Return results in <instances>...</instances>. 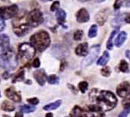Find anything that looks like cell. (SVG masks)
<instances>
[{"label": "cell", "instance_id": "38", "mask_svg": "<svg viewBox=\"0 0 130 117\" xmlns=\"http://www.w3.org/2000/svg\"><path fill=\"white\" fill-rule=\"evenodd\" d=\"M125 21L126 23L130 24V14H129V13L126 15V16H125Z\"/></svg>", "mask_w": 130, "mask_h": 117}, {"label": "cell", "instance_id": "33", "mask_svg": "<svg viewBox=\"0 0 130 117\" xmlns=\"http://www.w3.org/2000/svg\"><path fill=\"white\" fill-rule=\"evenodd\" d=\"M130 112V108H125V109H124L119 115V117H125L126 115H128V114Z\"/></svg>", "mask_w": 130, "mask_h": 117}, {"label": "cell", "instance_id": "34", "mask_svg": "<svg viewBox=\"0 0 130 117\" xmlns=\"http://www.w3.org/2000/svg\"><path fill=\"white\" fill-rule=\"evenodd\" d=\"M28 102L29 103L32 104V105H36V104H38L39 103V100H38V98H35H35H30V99H28Z\"/></svg>", "mask_w": 130, "mask_h": 117}, {"label": "cell", "instance_id": "35", "mask_svg": "<svg viewBox=\"0 0 130 117\" xmlns=\"http://www.w3.org/2000/svg\"><path fill=\"white\" fill-rule=\"evenodd\" d=\"M113 6H114L115 9H119L122 6V1H121V0H116Z\"/></svg>", "mask_w": 130, "mask_h": 117}, {"label": "cell", "instance_id": "4", "mask_svg": "<svg viewBox=\"0 0 130 117\" xmlns=\"http://www.w3.org/2000/svg\"><path fill=\"white\" fill-rule=\"evenodd\" d=\"M35 55V47L29 43H22L19 46V60L22 63L29 62Z\"/></svg>", "mask_w": 130, "mask_h": 117}, {"label": "cell", "instance_id": "22", "mask_svg": "<svg viewBox=\"0 0 130 117\" xmlns=\"http://www.w3.org/2000/svg\"><path fill=\"white\" fill-rule=\"evenodd\" d=\"M119 69L120 72H129V69H128V63L125 61V60H122L119 63Z\"/></svg>", "mask_w": 130, "mask_h": 117}, {"label": "cell", "instance_id": "17", "mask_svg": "<svg viewBox=\"0 0 130 117\" xmlns=\"http://www.w3.org/2000/svg\"><path fill=\"white\" fill-rule=\"evenodd\" d=\"M126 37H127V34L125 32L122 31L121 32L119 36L117 37L116 40V42H115V44L117 47H119L122 45V43L125 42V40H126Z\"/></svg>", "mask_w": 130, "mask_h": 117}, {"label": "cell", "instance_id": "14", "mask_svg": "<svg viewBox=\"0 0 130 117\" xmlns=\"http://www.w3.org/2000/svg\"><path fill=\"white\" fill-rule=\"evenodd\" d=\"M87 51H88L87 43H84L79 44L75 49L76 54L78 55H80V56H86L87 54Z\"/></svg>", "mask_w": 130, "mask_h": 117}, {"label": "cell", "instance_id": "39", "mask_svg": "<svg viewBox=\"0 0 130 117\" xmlns=\"http://www.w3.org/2000/svg\"><path fill=\"white\" fill-rule=\"evenodd\" d=\"M125 55L127 56V58L130 60V50H126V52H125Z\"/></svg>", "mask_w": 130, "mask_h": 117}, {"label": "cell", "instance_id": "11", "mask_svg": "<svg viewBox=\"0 0 130 117\" xmlns=\"http://www.w3.org/2000/svg\"><path fill=\"white\" fill-rule=\"evenodd\" d=\"M109 9H106L102 11H100L96 16V21L100 25H103L104 23L106 21V19L109 16Z\"/></svg>", "mask_w": 130, "mask_h": 117}, {"label": "cell", "instance_id": "30", "mask_svg": "<svg viewBox=\"0 0 130 117\" xmlns=\"http://www.w3.org/2000/svg\"><path fill=\"white\" fill-rule=\"evenodd\" d=\"M24 74H25V72L24 71H22L20 73H19L17 75V76L14 78V80L12 81V82H16V81H22L24 80Z\"/></svg>", "mask_w": 130, "mask_h": 117}, {"label": "cell", "instance_id": "12", "mask_svg": "<svg viewBox=\"0 0 130 117\" xmlns=\"http://www.w3.org/2000/svg\"><path fill=\"white\" fill-rule=\"evenodd\" d=\"M77 20L80 23H85L90 20V15L88 12L85 9H81L77 13Z\"/></svg>", "mask_w": 130, "mask_h": 117}, {"label": "cell", "instance_id": "18", "mask_svg": "<svg viewBox=\"0 0 130 117\" xmlns=\"http://www.w3.org/2000/svg\"><path fill=\"white\" fill-rule=\"evenodd\" d=\"M109 60V53L107 51H105L103 52V55L97 61V65L98 66H105L108 63Z\"/></svg>", "mask_w": 130, "mask_h": 117}, {"label": "cell", "instance_id": "27", "mask_svg": "<svg viewBox=\"0 0 130 117\" xmlns=\"http://www.w3.org/2000/svg\"><path fill=\"white\" fill-rule=\"evenodd\" d=\"M78 87H79V89L80 90V91L82 93H85L88 88V83L87 81H82V82L79 83Z\"/></svg>", "mask_w": 130, "mask_h": 117}, {"label": "cell", "instance_id": "13", "mask_svg": "<svg viewBox=\"0 0 130 117\" xmlns=\"http://www.w3.org/2000/svg\"><path fill=\"white\" fill-rule=\"evenodd\" d=\"M34 77L36 79L37 82L40 84V85H44L46 79H47V75L45 74V72H44V70H37L34 72Z\"/></svg>", "mask_w": 130, "mask_h": 117}, {"label": "cell", "instance_id": "40", "mask_svg": "<svg viewBox=\"0 0 130 117\" xmlns=\"http://www.w3.org/2000/svg\"><path fill=\"white\" fill-rule=\"evenodd\" d=\"M18 115H19V116H22L23 115H22V113H19V112H18V113H16V114H15V116H18Z\"/></svg>", "mask_w": 130, "mask_h": 117}, {"label": "cell", "instance_id": "19", "mask_svg": "<svg viewBox=\"0 0 130 117\" xmlns=\"http://www.w3.org/2000/svg\"><path fill=\"white\" fill-rule=\"evenodd\" d=\"M1 107H2V109H3V110L8 111V112H12V111H14L15 109V106H14L12 103H10V102H9V101H4V102L3 103Z\"/></svg>", "mask_w": 130, "mask_h": 117}, {"label": "cell", "instance_id": "41", "mask_svg": "<svg viewBox=\"0 0 130 117\" xmlns=\"http://www.w3.org/2000/svg\"><path fill=\"white\" fill-rule=\"evenodd\" d=\"M46 116H53V114L52 113H47L46 115Z\"/></svg>", "mask_w": 130, "mask_h": 117}, {"label": "cell", "instance_id": "6", "mask_svg": "<svg viewBox=\"0 0 130 117\" xmlns=\"http://www.w3.org/2000/svg\"><path fill=\"white\" fill-rule=\"evenodd\" d=\"M43 22V15L38 10L35 9L31 11L28 15V23L31 27H35Z\"/></svg>", "mask_w": 130, "mask_h": 117}, {"label": "cell", "instance_id": "36", "mask_svg": "<svg viewBox=\"0 0 130 117\" xmlns=\"http://www.w3.org/2000/svg\"><path fill=\"white\" fill-rule=\"evenodd\" d=\"M41 63H40V60H39V58H36L35 60L33 61L32 63V66L35 67V68H38L40 66Z\"/></svg>", "mask_w": 130, "mask_h": 117}, {"label": "cell", "instance_id": "28", "mask_svg": "<svg viewBox=\"0 0 130 117\" xmlns=\"http://www.w3.org/2000/svg\"><path fill=\"white\" fill-rule=\"evenodd\" d=\"M83 35H84V32L83 31H80V30H78L74 34V39L75 40H80L83 37Z\"/></svg>", "mask_w": 130, "mask_h": 117}, {"label": "cell", "instance_id": "24", "mask_svg": "<svg viewBox=\"0 0 130 117\" xmlns=\"http://www.w3.org/2000/svg\"><path fill=\"white\" fill-rule=\"evenodd\" d=\"M97 34V26L96 24H93L91 26V27L89 30V33H88V36L90 38L95 37Z\"/></svg>", "mask_w": 130, "mask_h": 117}, {"label": "cell", "instance_id": "15", "mask_svg": "<svg viewBox=\"0 0 130 117\" xmlns=\"http://www.w3.org/2000/svg\"><path fill=\"white\" fill-rule=\"evenodd\" d=\"M0 46L3 49V51L9 49V39L7 35L2 34L0 36Z\"/></svg>", "mask_w": 130, "mask_h": 117}, {"label": "cell", "instance_id": "10", "mask_svg": "<svg viewBox=\"0 0 130 117\" xmlns=\"http://www.w3.org/2000/svg\"><path fill=\"white\" fill-rule=\"evenodd\" d=\"M6 96L11 99L12 100L15 101V102H20L21 101V95L17 92L15 91V88L14 87H9L8 88L6 91Z\"/></svg>", "mask_w": 130, "mask_h": 117}, {"label": "cell", "instance_id": "37", "mask_svg": "<svg viewBox=\"0 0 130 117\" xmlns=\"http://www.w3.org/2000/svg\"><path fill=\"white\" fill-rule=\"evenodd\" d=\"M5 26H6V24H5L4 20H3V18L1 16H0V32L3 31L4 30Z\"/></svg>", "mask_w": 130, "mask_h": 117}, {"label": "cell", "instance_id": "44", "mask_svg": "<svg viewBox=\"0 0 130 117\" xmlns=\"http://www.w3.org/2000/svg\"><path fill=\"white\" fill-rule=\"evenodd\" d=\"M2 1H6V0H2Z\"/></svg>", "mask_w": 130, "mask_h": 117}, {"label": "cell", "instance_id": "8", "mask_svg": "<svg viewBox=\"0 0 130 117\" xmlns=\"http://www.w3.org/2000/svg\"><path fill=\"white\" fill-rule=\"evenodd\" d=\"M30 25L28 24V23H25V22H20L19 24H14L13 26V30L15 31V34L17 36L22 37L24 36L25 34H26L29 29H30Z\"/></svg>", "mask_w": 130, "mask_h": 117}, {"label": "cell", "instance_id": "20", "mask_svg": "<svg viewBox=\"0 0 130 117\" xmlns=\"http://www.w3.org/2000/svg\"><path fill=\"white\" fill-rule=\"evenodd\" d=\"M61 104V100H57L56 102H54L52 103L47 104L45 106H44V110H52V109H56L57 108H58Z\"/></svg>", "mask_w": 130, "mask_h": 117}, {"label": "cell", "instance_id": "16", "mask_svg": "<svg viewBox=\"0 0 130 117\" xmlns=\"http://www.w3.org/2000/svg\"><path fill=\"white\" fill-rule=\"evenodd\" d=\"M70 115H76V116H84V115H88V113L85 110V109H81L80 107H79L78 106H76L71 113L70 114Z\"/></svg>", "mask_w": 130, "mask_h": 117}, {"label": "cell", "instance_id": "31", "mask_svg": "<svg viewBox=\"0 0 130 117\" xmlns=\"http://www.w3.org/2000/svg\"><path fill=\"white\" fill-rule=\"evenodd\" d=\"M122 105L125 108H130V94H128V97L123 100Z\"/></svg>", "mask_w": 130, "mask_h": 117}, {"label": "cell", "instance_id": "26", "mask_svg": "<svg viewBox=\"0 0 130 117\" xmlns=\"http://www.w3.org/2000/svg\"><path fill=\"white\" fill-rule=\"evenodd\" d=\"M48 83L51 84H55L59 82V78L56 75H51L47 78Z\"/></svg>", "mask_w": 130, "mask_h": 117}, {"label": "cell", "instance_id": "5", "mask_svg": "<svg viewBox=\"0 0 130 117\" xmlns=\"http://www.w3.org/2000/svg\"><path fill=\"white\" fill-rule=\"evenodd\" d=\"M100 51V45H96V46H92L90 48V52H89L88 55H87V57L82 61L81 66L83 68H86V67L89 66L90 65H91L95 61L96 57L98 56Z\"/></svg>", "mask_w": 130, "mask_h": 117}, {"label": "cell", "instance_id": "25", "mask_svg": "<svg viewBox=\"0 0 130 117\" xmlns=\"http://www.w3.org/2000/svg\"><path fill=\"white\" fill-rule=\"evenodd\" d=\"M116 33H117V31H113L112 32V34H110V37H109V40L107 41V45H106V47H107L108 49H112V44H113L112 43V39H113L114 36L116 34Z\"/></svg>", "mask_w": 130, "mask_h": 117}, {"label": "cell", "instance_id": "1", "mask_svg": "<svg viewBox=\"0 0 130 117\" xmlns=\"http://www.w3.org/2000/svg\"><path fill=\"white\" fill-rule=\"evenodd\" d=\"M90 98L91 101L96 102V105L104 112L112 109L117 103L116 96L109 91H101L98 92L96 89H93L90 93Z\"/></svg>", "mask_w": 130, "mask_h": 117}, {"label": "cell", "instance_id": "29", "mask_svg": "<svg viewBox=\"0 0 130 117\" xmlns=\"http://www.w3.org/2000/svg\"><path fill=\"white\" fill-rule=\"evenodd\" d=\"M101 74L104 76V77H108L109 76V75L111 74V70L109 67H105L103 69H101Z\"/></svg>", "mask_w": 130, "mask_h": 117}, {"label": "cell", "instance_id": "45", "mask_svg": "<svg viewBox=\"0 0 130 117\" xmlns=\"http://www.w3.org/2000/svg\"><path fill=\"white\" fill-rule=\"evenodd\" d=\"M0 97H1V94H0Z\"/></svg>", "mask_w": 130, "mask_h": 117}, {"label": "cell", "instance_id": "42", "mask_svg": "<svg viewBox=\"0 0 130 117\" xmlns=\"http://www.w3.org/2000/svg\"><path fill=\"white\" fill-rule=\"evenodd\" d=\"M41 1H43V2H47V1H51V0H41Z\"/></svg>", "mask_w": 130, "mask_h": 117}, {"label": "cell", "instance_id": "23", "mask_svg": "<svg viewBox=\"0 0 130 117\" xmlns=\"http://www.w3.org/2000/svg\"><path fill=\"white\" fill-rule=\"evenodd\" d=\"M20 110L21 112H25V113H29V112H32L35 110V108L34 106H28V105H24V106H22L20 107Z\"/></svg>", "mask_w": 130, "mask_h": 117}, {"label": "cell", "instance_id": "21", "mask_svg": "<svg viewBox=\"0 0 130 117\" xmlns=\"http://www.w3.org/2000/svg\"><path fill=\"white\" fill-rule=\"evenodd\" d=\"M56 18L60 23L63 22L65 20V18H66V12L62 9H59L56 13Z\"/></svg>", "mask_w": 130, "mask_h": 117}, {"label": "cell", "instance_id": "7", "mask_svg": "<svg viewBox=\"0 0 130 117\" xmlns=\"http://www.w3.org/2000/svg\"><path fill=\"white\" fill-rule=\"evenodd\" d=\"M19 12V8L16 5H12L8 7L0 8V16L3 19H9L17 15Z\"/></svg>", "mask_w": 130, "mask_h": 117}, {"label": "cell", "instance_id": "2", "mask_svg": "<svg viewBox=\"0 0 130 117\" xmlns=\"http://www.w3.org/2000/svg\"><path fill=\"white\" fill-rule=\"evenodd\" d=\"M30 40L32 46L35 47L39 52L45 50L51 43L50 36L48 33L44 31H41L37 34L32 35Z\"/></svg>", "mask_w": 130, "mask_h": 117}, {"label": "cell", "instance_id": "43", "mask_svg": "<svg viewBox=\"0 0 130 117\" xmlns=\"http://www.w3.org/2000/svg\"><path fill=\"white\" fill-rule=\"evenodd\" d=\"M80 1H83V2H85V1H87V0H80Z\"/></svg>", "mask_w": 130, "mask_h": 117}, {"label": "cell", "instance_id": "9", "mask_svg": "<svg viewBox=\"0 0 130 117\" xmlns=\"http://www.w3.org/2000/svg\"><path fill=\"white\" fill-rule=\"evenodd\" d=\"M117 94L122 98H125L130 94V84L128 82H123L120 84L116 89Z\"/></svg>", "mask_w": 130, "mask_h": 117}, {"label": "cell", "instance_id": "3", "mask_svg": "<svg viewBox=\"0 0 130 117\" xmlns=\"http://www.w3.org/2000/svg\"><path fill=\"white\" fill-rule=\"evenodd\" d=\"M0 65L7 70H14L18 66L17 56L11 49L4 51L0 58Z\"/></svg>", "mask_w": 130, "mask_h": 117}, {"label": "cell", "instance_id": "32", "mask_svg": "<svg viewBox=\"0 0 130 117\" xmlns=\"http://www.w3.org/2000/svg\"><path fill=\"white\" fill-rule=\"evenodd\" d=\"M59 6H60V3H59L58 1L54 2V3L51 5V12H55L56 10L58 9Z\"/></svg>", "mask_w": 130, "mask_h": 117}]
</instances>
